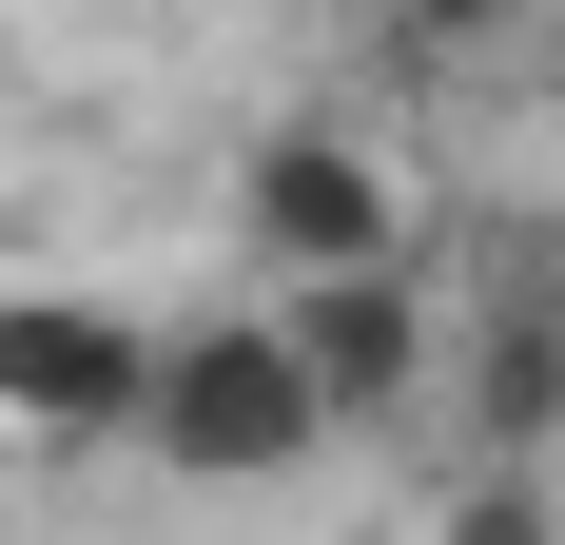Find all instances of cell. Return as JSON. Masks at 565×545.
<instances>
[{"label":"cell","instance_id":"3957f363","mask_svg":"<svg viewBox=\"0 0 565 545\" xmlns=\"http://www.w3.org/2000/svg\"><path fill=\"white\" fill-rule=\"evenodd\" d=\"M137 409H157V331L137 312H98V292H20V312H0V429L137 448Z\"/></svg>","mask_w":565,"mask_h":545},{"label":"cell","instance_id":"52a82bcc","mask_svg":"<svg viewBox=\"0 0 565 545\" xmlns=\"http://www.w3.org/2000/svg\"><path fill=\"white\" fill-rule=\"evenodd\" d=\"M449 545H546V506H526V468H488V488H468V526Z\"/></svg>","mask_w":565,"mask_h":545},{"label":"cell","instance_id":"8992f818","mask_svg":"<svg viewBox=\"0 0 565 545\" xmlns=\"http://www.w3.org/2000/svg\"><path fill=\"white\" fill-rule=\"evenodd\" d=\"M391 20H409V40H429V58H488V40H508V20H526V0H391Z\"/></svg>","mask_w":565,"mask_h":545},{"label":"cell","instance_id":"7a4b0ae2","mask_svg":"<svg viewBox=\"0 0 565 545\" xmlns=\"http://www.w3.org/2000/svg\"><path fill=\"white\" fill-rule=\"evenodd\" d=\"M234 234H254V272H274V292H332V272H391V254H409L371 137H332V117H274V137H254Z\"/></svg>","mask_w":565,"mask_h":545},{"label":"cell","instance_id":"5b68a950","mask_svg":"<svg viewBox=\"0 0 565 545\" xmlns=\"http://www.w3.org/2000/svg\"><path fill=\"white\" fill-rule=\"evenodd\" d=\"M468 448L488 468H546L565 448V254L526 234L508 272H488V312H468Z\"/></svg>","mask_w":565,"mask_h":545},{"label":"cell","instance_id":"6da1fadb","mask_svg":"<svg viewBox=\"0 0 565 545\" xmlns=\"http://www.w3.org/2000/svg\"><path fill=\"white\" fill-rule=\"evenodd\" d=\"M137 448L195 468V488H274V468L332 448V409H312V371H292L274 312H195V331H157V409H137Z\"/></svg>","mask_w":565,"mask_h":545},{"label":"cell","instance_id":"277c9868","mask_svg":"<svg viewBox=\"0 0 565 545\" xmlns=\"http://www.w3.org/2000/svg\"><path fill=\"white\" fill-rule=\"evenodd\" d=\"M274 331H292V371H312V409L332 429H391L409 389H429V272H332V292H274Z\"/></svg>","mask_w":565,"mask_h":545}]
</instances>
